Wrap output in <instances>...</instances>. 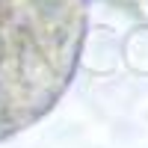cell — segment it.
<instances>
[{"instance_id": "1", "label": "cell", "mask_w": 148, "mask_h": 148, "mask_svg": "<svg viewBox=\"0 0 148 148\" xmlns=\"http://www.w3.org/2000/svg\"><path fill=\"white\" fill-rule=\"evenodd\" d=\"M89 0H0V142L53 110L77 71Z\"/></svg>"}]
</instances>
